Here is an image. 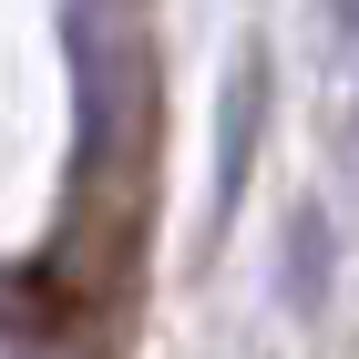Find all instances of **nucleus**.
<instances>
[{"label":"nucleus","mask_w":359,"mask_h":359,"mask_svg":"<svg viewBox=\"0 0 359 359\" xmlns=\"http://www.w3.org/2000/svg\"><path fill=\"white\" fill-rule=\"evenodd\" d=\"M267 103H277V62L267 41H247V52L226 62L216 83V154H205V236H226V216L247 205L257 185V134H267Z\"/></svg>","instance_id":"f257e3e1"},{"label":"nucleus","mask_w":359,"mask_h":359,"mask_svg":"<svg viewBox=\"0 0 359 359\" xmlns=\"http://www.w3.org/2000/svg\"><path fill=\"white\" fill-rule=\"evenodd\" d=\"M329 277H339V226H329L318 195H298L287 226H277V308L287 318H329Z\"/></svg>","instance_id":"f03ea898"},{"label":"nucleus","mask_w":359,"mask_h":359,"mask_svg":"<svg viewBox=\"0 0 359 359\" xmlns=\"http://www.w3.org/2000/svg\"><path fill=\"white\" fill-rule=\"evenodd\" d=\"M329 31H339V41H359V0H329Z\"/></svg>","instance_id":"7ed1b4c3"}]
</instances>
